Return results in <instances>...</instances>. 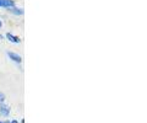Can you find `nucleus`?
Masks as SVG:
<instances>
[{
  "mask_svg": "<svg viewBox=\"0 0 147 123\" xmlns=\"http://www.w3.org/2000/svg\"><path fill=\"white\" fill-rule=\"evenodd\" d=\"M20 123H25V120H21V121H20Z\"/></svg>",
  "mask_w": 147,
  "mask_h": 123,
  "instance_id": "nucleus-10",
  "label": "nucleus"
},
{
  "mask_svg": "<svg viewBox=\"0 0 147 123\" xmlns=\"http://www.w3.org/2000/svg\"><path fill=\"white\" fill-rule=\"evenodd\" d=\"M3 25H4V24H3V20H1V19H0V30H1V29H3Z\"/></svg>",
  "mask_w": 147,
  "mask_h": 123,
  "instance_id": "nucleus-9",
  "label": "nucleus"
},
{
  "mask_svg": "<svg viewBox=\"0 0 147 123\" xmlns=\"http://www.w3.org/2000/svg\"><path fill=\"white\" fill-rule=\"evenodd\" d=\"M5 37H6V39L9 41V42H11L13 44H20L21 43L20 37H17L16 35H12L11 32H6L5 33Z\"/></svg>",
  "mask_w": 147,
  "mask_h": 123,
  "instance_id": "nucleus-3",
  "label": "nucleus"
},
{
  "mask_svg": "<svg viewBox=\"0 0 147 123\" xmlns=\"http://www.w3.org/2000/svg\"><path fill=\"white\" fill-rule=\"evenodd\" d=\"M6 54H7V57H9V59H10L11 62H13V63H15V64H17L18 67H21L22 57L20 56V54H18V53H15V52H12V51H7Z\"/></svg>",
  "mask_w": 147,
  "mask_h": 123,
  "instance_id": "nucleus-2",
  "label": "nucleus"
},
{
  "mask_svg": "<svg viewBox=\"0 0 147 123\" xmlns=\"http://www.w3.org/2000/svg\"><path fill=\"white\" fill-rule=\"evenodd\" d=\"M6 10L12 14V15H15V16H22L24 15V9H21V7H17L16 5L13 6V7H10V9H6Z\"/></svg>",
  "mask_w": 147,
  "mask_h": 123,
  "instance_id": "nucleus-4",
  "label": "nucleus"
},
{
  "mask_svg": "<svg viewBox=\"0 0 147 123\" xmlns=\"http://www.w3.org/2000/svg\"><path fill=\"white\" fill-rule=\"evenodd\" d=\"M10 123H20V121H18V120H15V118H13V120H10Z\"/></svg>",
  "mask_w": 147,
  "mask_h": 123,
  "instance_id": "nucleus-8",
  "label": "nucleus"
},
{
  "mask_svg": "<svg viewBox=\"0 0 147 123\" xmlns=\"http://www.w3.org/2000/svg\"><path fill=\"white\" fill-rule=\"evenodd\" d=\"M0 123H10V120H0Z\"/></svg>",
  "mask_w": 147,
  "mask_h": 123,
  "instance_id": "nucleus-7",
  "label": "nucleus"
},
{
  "mask_svg": "<svg viewBox=\"0 0 147 123\" xmlns=\"http://www.w3.org/2000/svg\"><path fill=\"white\" fill-rule=\"evenodd\" d=\"M6 101V96H5V94H3L1 91H0V105L4 103Z\"/></svg>",
  "mask_w": 147,
  "mask_h": 123,
  "instance_id": "nucleus-6",
  "label": "nucleus"
},
{
  "mask_svg": "<svg viewBox=\"0 0 147 123\" xmlns=\"http://www.w3.org/2000/svg\"><path fill=\"white\" fill-rule=\"evenodd\" d=\"M13 6H15V1L13 0H0V7L10 9Z\"/></svg>",
  "mask_w": 147,
  "mask_h": 123,
  "instance_id": "nucleus-5",
  "label": "nucleus"
},
{
  "mask_svg": "<svg viewBox=\"0 0 147 123\" xmlns=\"http://www.w3.org/2000/svg\"><path fill=\"white\" fill-rule=\"evenodd\" d=\"M11 116V106L6 102L0 105V118L1 120H7Z\"/></svg>",
  "mask_w": 147,
  "mask_h": 123,
  "instance_id": "nucleus-1",
  "label": "nucleus"
}]
</instances>
